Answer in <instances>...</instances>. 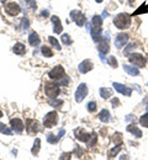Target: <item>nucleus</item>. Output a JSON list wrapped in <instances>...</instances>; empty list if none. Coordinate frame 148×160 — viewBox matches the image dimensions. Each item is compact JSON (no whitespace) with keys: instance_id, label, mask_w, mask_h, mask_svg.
Wrapping results in <instances>:
<instances>
[{"instance_id":"f257e3e1","label":"nucleus","mask_w":148,"mask_h":160,"mask_svg":"<svg viewBox=\"0 0 148 160\" xmlns=\"http://www.w3.org/2000/svg\"><path fill=\"white\" fill-rule=\"evenodd\" d=\"M103 19L100 16H94L93 20H91V37L94 42H99V41L103 38L101 33H103Z\"/></svg>"},{"instance_id":"f03ea898","label":"nucleus","mask_w":148,"mask_h":160,"mask_svg":"<svg viewBox=\"0 0 148 160\" xmlns=\"http://www.w3.org/2000/svg\"><path fill=\"white\" fill-rule=\"evenodd\" d=\"M114 25L119 28V30H126L131 26V16L128 14H119L115 19H114Z\"/></svg>"},{"instance_id":"7ed1b4c3","label":"nucleus","mask_w":148,"mask_h":160,"mask_svg":"<svg viewBox=\"0 0 148 160\" xmlns=\"http://www.w3.org/2000/svg\"><path fill=\"white\" fill-rule=\"evenodd\" d=\"M57 121H58V115L56 111H51L48 112L44 118H43V126L47 127V128H52L54 124H57Z\"/></svg>"},{"instance_id":"20e7f679","label":"nucleus","mask_w":148,"mask_h":160,"mask_svg":"<svg viewBox=\"0 0 148 160\" xmlns=\"http://www.w3.org/2000/svg\"><path fill=\"white\" fill-rule=\"evenodd\" d=\"M130 63L137 68H143L146 65V58L140 53H133L130 56Z\"/></svg>"},{"instance_id":"39448f33","label":"nucleus","mask_w":148,"mask_h":160,"mask_svg":"<svg viewBox=\"0 0 148 160\" xmlns=\"http://www.w3.org/2000/svg\"><path fill=\"white\" fill-rule=\"evenodd\" d=\"M70 18H72V20L74 21L79 27H82L85 23V15L82 11L72 10V11H70Z\"/></svg>"},{"instance_id":"423d86ee","label":"nucleus","mask_w":148,"mask_h":160,"mask_svg":"<svg viewBox=\"0 0 148 160\" xmlns=\"http://www.w3.org/2000/svg\"><path fill=\"white\" fill-rule=\"evenodd\" d=\"M64 68L62 65H57V67H54L49 73H48V77L51 78L52 80H59L62 79L64 77Z\"/></svg>"},{"instance_id":"0eeeda50","label":"nucleus","mask_w":148,"mask_h":160,"mask_svg":"<svg viewBox=\"0 0 148 160\" xmlns=\"http://www.w3.org/2000/svg\"><path fill=\"white\" fill-rule=\"evenodd\" d=\"M88 95V86H86V84H80L79 86H78V89H77V91H75V95H74V98H75V101L77 102H82V101L84 100V98Z\"/></svg>"},{"instance_id":"6e6552de","label":"nucleus","mask_w":148,"mask_h":160,"mask_svg":"<svg viewBox=\"0 0 148 160\" xmlns=\"http://www.w3.org/2000/svg\"><path fill=\"white\" fill-rule=\"evenodd\" d=\"M59 88L58 85H51V84H47L44 86V92L46 95L49 98V99H53V98H57L59 95Z\"/></svg>"},{"instance_id":"1a4fd4ad","label":"nucleus","mask_w":148,"mask_h":160,"mask_svg":"<svg viewBox=\"0 0 148 160\" xmlns=\"http://www.w3.org/2000/svg\"><path fill=\"white\" fill-rule=\"evenodd\" d=\"M5 10H6V12H8L10 16H16V15L20 14L21 8H20V5H19L18 2H9V4L5 6Z\"/></svg>"},{"instance_id":"9d476101","label":"nucleus","mask_w":148,"mask_h":160,"mask_svg":"<svg viewBox=\"0 0 148 160\" xmlns=\"http://www.w3.org/2000/svg\"><path fill=\"white\" fill-rule=\"evenodd\" d=\"M96 46H98V49L100 53H104L106 54L109 51H110V46H109V33H106V38H101L99 42H96Z\"/></svg>"},{"instance_id":"9b49d317","label":"nucleus","mask_w":148,"mask_h":160,"mask_svg":"<svg viewBox=\"0 0 148 160\" xmlns=\"http://www.w3.org/2000/svg\"><path fill=\"white\" fill-rule=\"evenodd\" d=\"M112 86L115 88V90L117 92H120V94H122L125 96H131V94H132V89L131 88H127L126 85H122L120 82H114Z\"/></svg>"},{"instance_id":"f8f14e48","label":"nucleus","mask_w":148,"mask_h":160,"mask_svg":"<svg viewBox=\"0 0 148 160\" xmlns=\"http://www.w3.org/2000/svg\"><path fill=\"white\" fill-rule=\"evenodd\" d=\"M26 128H27V132H28V133L35 134V133H37V132L40 131V124H38L37 121L27 120L26 121Z\"/></svg>"},{"instance_id":"ddd939ff","label":"nucleus","mask_w":148,"mask_h":160,"mask_svg":"<svg viewBox=\"0 0 148 160\" xmlns=\"http://www.w3.org/2000/svg\"><path fill=\"white\" fill-rule=\"evenodd\" d=\"M128 42V35L127 33H119L115 38V46L116 48H122Z\"/></svg>"},{"instance_id":"4468645a","label":"nucleus","mask_w":148,"mask_h":160,"mask_svg":"<svg viewBox=\"0 0 148 160\" xmlns=\"http://www.w3.org/2000/svg\"><path fill=\"white\" fill-rule=\"evenodd\" d=\"M93 68H94V64H93L91 60H89V59H85L84 62H82V63L79 64V72H80L82 74H86V73L90 72Z\"/></svg>"},{"instance_id":"2eb2a0df","label":"nucleus","mask_w":148,"mask_h":160,"mask_svg":"<svg viewBox=\"0 0 148 160\" xmlns=\"http://www.w3.org/2000/svg\"><path fill=\"white\" fill-rule=\"evenodd\" d=\"M74 134H75V137H77V139L80 140V142H88V140L90 139V137H91V134H89V133H86L84 132L82 128H78V129H75V132H74Z\"/></svg>"},{"instance_id":"dca6fc26","label":"nucleus","mask_w":148,"mask_h":160,"mask_svg":"<svg viewBox=\"0 0 148 160\" xmlns=\"http://www.w3.org/2000/svg\"><path fill=\"white\" fill-rule=\"evenodd\" d=\"M51 21L53 23V31H54V33H61L62 30H63V26H62V22L59 20V18L58 16H52Z\"/></svg>"},{"instance_id":"f3484780","label":"nucleus","mask_w":148,"mask_h":160,"mask_svg":"<svg viewBox=\"0 0 148 160\" xmlns=\"http://www.w3.org/2000/svg\"><path fill=\"white\" fill-rule=\"evenodd\" d=\"M10 124L15 129V132H18V133H21L23 131V123H22V121L20 118H13L10 121Z\"/></svg>"},{"instance_id":"a211bd4d","label":"nucleus","mask_w":148,"mask_h":160,"mask_svg":"<svg viewBox=\"0 0 148 160\" xmlns=\"http://www.w3.org/2000/svg\"><path fill=\"white\" fill-rule=\"evenodd\" d=\"M127 131H128L130 133H132L133 137H136V138H141V137H142V132H141V129L137 128L135 124H128V126H127Z\"/></svg>"},{"instance_id":"6ab92c4d","label":"nucleus","mask_w":148,"mask_h":160,"mask_svg":"<svg viewBox=\"0 0 148 160\" xmlns=\"http://www.w3.org/2000/svg\"><path fill=\"white\" fill-rule=\"evenodd\" d=\"M124 70L126 72L127 74H130V75H132V77H137V75H140V70H138V68H136V65H133V67H131V65H124Z\"/></svg>"},{"instance_id":"aec40b11","label":"nucleus","mask_w":148,"mask_h":160,"mask_svg":"<svg viewBox=\"0 0 148 160\" xmlns=\"http://www.w3.org/2000/svg\"><path fill=\"white\" fill-rule=\"evenodd\" d=\"M28 42H30V44L32 46V47H36V46H38L40 44V37H38V35L36 33V32H32V33H30V36H28Z\"/></svg>"},{"instance_id":"412c9836","label":"nucleus","mask_w":148,"mask_h":160,"mask_svg":"<svg viewBox=\"0 0 148 160\" xmlns=\"http://www.w3.org/2000/svg\"><path fill=\"white\" fill-rule=\"evenodd\" d=\"M13 51H14V53H15V54L22 56V54L26 52V47H25V44H22V43H16V44L14 46Z\"/></svg>"},{"instance_id":"4be33fe9","label":"nucleus","mask_w":148,"mask_h":160,"mask_svg":"<svg viewBox=\"0 0 148 160\" xmlns=\"http://www.w3.org/2000/svg\"><path fill=\"white\" fill-rule=\"evenodd\" d=\"M111 116H110V112L107 111V110H101L100 111V113H99V120L101 121V122H104V123H107V122H110V118Z\"/></svg>"},{"instance_id":"5701e85b","label":"nucleus","mask_w":148,"mask_h":160,"mask_svg":"<svg viewBox=\"0 0 148 160\" xmlns=\"http://www.w3.org/2000/svg\"><path fill=\"white\" fill-rule=\"evenodd\" d=\"M40 148H41V139H40V138H36V139H35V143H33V147H32V149H31V153H32L33 155H37L38 152H40Z\"/></svg>"},{"instance_id":"b1692460","label":"nucleus","mask_w":148,"mask_h":160,"mask_svg":"<svg viewBox=\"0 0 148 160\" xmlns=\"http://www.w3.org/2000/svg\"><path fill=\"white\" fill-rule=\"evenodd\" d=\"M111 94H112V91L110 90V89H107V88H101L100 89V96L103 98V99H109V98H111Z\"/></svg>"},{"instance_id":"393cba45","label":"nucleus","mask_w":148,"mask_h":160,"mask_svg":"<svg viewBox=\"0 0 148 160\" xmlns=\"http://www.w3.org/2000/svg\"><path fill=\"white\" fill-rule=\"evenodd\" d=\"M121 147H122L121 144H117V147H115L114 149H111V150L109 152V154H107V155H109V158L111 159V158H114V157H116V155H117V153H119V152L121 150Z\"/></svg>"},{"instance_id":"a878e982","label":"nucleus","mask_w":148,"mask_h":160,"mask_svg":"<svg viewBox=\"0 0 148 160\" xmlns=\"http://www.w3.org/2000/svg\"><path fill=\"white\" fill-rule=\"evenodd\" d=\"M41 52H42V54L44 57H52L53 56V52L51 51V48H48V47H46V46H43L42 48H41Z\"/></svg>"},{"instance_id":"bb28decb","label":"nucleus","mask_w":148,"mask_h":160,"mask_svg":"<svg viewBox=\"0 0 148 160\" xmlns=\"http://www.w3.org/2000/svg\"><path fill=\"white\" fill-rule=\"evenodd\" d=\"M48 103H49L51 106H53V107H61V106L63 105V101L56 100V98H53V99H51V100L48 101Z\"/></svg>"},{"instance_id":"cd10ccee","label":"nucleus","mask_w":148,"mask_h":160,"mask_svg":"<svg viewBox=\"0 0 148 160\" xmlns=\"http://www.w3.org/2000/svg\"><path fill=\"white\" fill-rule=\"evenodd\" d=\"M0 132L4 133V134H6V136H11V134H13L11 129H9L4 123H0Z\"/></svg>"},{"instance_id":"c85d7f7f","label":"nucleus","mask_w":148,"mask_h":160,"mask_svg":"<svg viewBox=\"0 0 148 160\" xmlns=\"http://www.w3.org/2000/svg\"><path fill=\"white\" fill-rule=\"evenodd\" d=\"M59 139H61V137H59V136L48 134V137H47V142H48V143H51V144H56Z\"/></svg>"},{"instance_id":"c756f323","label":"nucleus","mask_w":148,"mask_h":160,"mask_svg":"<svg viewBox=\"0 0 148 160\" xmlns=\"http://www.w3.org/2000/svg\"><path fill=\"white\" fill-rule=\"evenodd\" d=\"M61 40H62V43H63V44H65V46H69V44H72V42H73V41L70 40L69 35H67V33H64V35H62Z\"/></svg>"},{"instance_id":"7c9ffc66","label":"nucleus","mask_w":148,"mask_h":160,"mask_svg":"<svg viewBox=\"0 0 148 160\" xmlns=\"http://www.w3.org/2000/svg\"><path fill=\"white\" fill-rule=\"evenodd\" d=\"M48 38H49L51 44H52V46H53V47H54L57 51H61V49H62V48H61V46H59V43H58V41L56 40L54 37H52V36H51V37H48Z\"/></svg>"},{"instance_id":"2f4dec72","label":"nucleus","mask_w":148,"mask_h":160,"mask_svg":"<svg viewBox=\"0 0 148 160\" xmlns=\"http://www.w3.org/2000/svg\"><path fill=\"white\" fill-rule=\"evenodd\" d=\"M136 47H137V44H136V43H130V44L127 46L126 49L124 51V54L128 56V54H130V53H131V52H132V51H133V49H135Z\"/></svg>"},{"instance_id":"473e14b6","label":"nucleus","mask_w":148,"mask_h":160,"mask_svg":"<svg viewBox=\"0 0 148 160\" xmlns=\"http://www.w3.org/2000/svg\"><path fill=\"white\" fill-rule=\"evenodd\" d=\"M96 143V134L95 133H93L91 134V137H90V139L86 142V145L89 147V148H93V145Z\"/></svg>"},{"instance_id":"72a5a7b5","label":"nucleus","mask_w":148,"mask_h":160,"mask_svg":"<svg viewBox=\"0 0 148 160\" xmlns=\"http://www.w3.org/2000/svg\"><path fill=\"white\" fill-rule=\"evenodd\" d=\"M140 123H141V126H143V127L148 128V112L140 118Z\"/></svg>"},{"instance_id":"f704fd0d","label":"nucleus","mask_w":148,"mask_h":160,"mask_svg":"<svg viewBox=\"0 0 148 160\" xmlns=\"http://www.w3.org/2000/svg\"><path fill=\"white\" fill-rule=\"evenodd\" d=\"M107 63L112 67V68H117V60H116V58L114 57V56H111V57H109V59H107Z\"/></svg>"},{"instance_id":"c9c22d12","label":"nucleus","mask_w":148,"mask_h":160,"mask_svg":"<svg viewBox=\"0 0 148 160\" xmlns=\"http://www.w3.org/2000/svg\"><path fill=\"white\" fill-rule=\"evenodd\" d=\"M114 143L116 144H122V138H121V133H115L114 134Z\"/></svg>"},{"instance_id":"e433bc0d","label":"nucleus","mask_w":148,"mask_h":160,"mask_svg":"<svg viewBox=\"0 0 148 160\" xmlns=\"http://www.w3.org/2000/svg\"><path fill=\"white\" fill-rule=\"evenodd\" d=\"M88 111L89 112H95L96 111V103L94 101H91V102L88 103Z\"/></svg>"},{"instance_id":"4c0bfd02","label":"nucleus","mask_w":148,"mask_h":160,"mask_svg":"<svg viewBox=\"0 0 148 160\" xmlns=\"http://www.w3.org/2000/svg\"><path fill=\"white\" fill-rule=\"evenodd\" d=\"M146 9H148V4L147 5H142V6H140V10L135 11L133 15H138V14H141V12H147L148 10H146Z\"/></svg>"},{"instance_id":"58836bf2","label":"nucleus","mask_w":148,"mask_h":160,"mask_svg":"<svg viewBox=\"0 0 148 160\" xmlns=\"http://www.w3.org/2000/svg\"><path fill=\"white\" fill-rule=\"evenodd\" d=\"M28 26H30L28 20H27L26 18H23V19H22V28H23V30H27V28H28Z\"/></svg>"},{"instance_id":"ea45409f","label":"nucleus","mask_w":148,"mask_h":160,"mask_svg":"<svg viewBox=\"0 0 148 160\" xmlns=\"http://www.w3.org/2000/svg\"><path fill=\"white\" fill-rule=\"evenodd\" d=\"M26 2H27V5L31 8V9H36V2H35V0H25Z\"/></svg>"},{"instance_id":"a19ab883","label":"nucleus","mask_w":148,"mask_h":160,"mask_svg":"<svg viewBox=\"0 0 148 160\" xmlns=\"http://www.w3.org/2000/svg\"><path fill=\"white\" fill-rule=\"evenodd\" d=\"M119 105H120L119 99H117V98H114V100H112V106H114V107H117Z\"/></svg>"},{"instance_id":"79ce46f5","label":"nucleus","mask_w":148,"mask_h":160,"mask_svg":"<svg viewBox=\"0 0 148 160\" xmlns=\"http://www.w3.org/2000/svg\"><path fill=\"white\" fill-rule=\"evenodd\" d=\"M61 159H70V153H65V154H62Z\"/></svg>"},{"instance_id":"37998d69","label":"nucleus","mask_w":148,"mask_h":160,"mask_svg":"<svg viewBox=\"0 0 148 160\" xmlns=\"http://www.w3.org/2000/svg\"><path fill=\"white\" fill-rule=\"evenodd\" d=\"M41 15H42V16H48L49 14H48V11H47V10H43L42 12H41Z\"/></svg>"},{"instance_id":"c03bdc74","label":"nucleus","mask_w":148,"mask_h":160,"mask_svg":"<svg viewBox=\"0 0 148 160\" xmlns=\"http://www.w3.org/2000/svg\"><path fill=\"white\" fill-rule=\"evenodd\" d=\"M107 16H109V12H107V11H104V12H103V18H107Z\"/></svg>"},{"instance_id":"a18cd8bd","label":"nucleus","mask_w":148,"mask_h":160,"mask_svg":"<svg viewBox=\"0 0 148 160\" xmlns=\"http://www.w3.org/2000/svg\"><path fill=\"white\" fill-rule=\"evenodd\" d=\"M1 117H3V112L0 111V118H1Z\"/></svg>"},{"instance_id":"49530a36","label":"nucleus","mask_w":148,"mask_h":160,"mask_svg":"<svg viewBox=\"0 0 148 160\" xmlns=\"http://www.w3.org/2000/svg\"><path fill=\"white\" fill-rule=\"evenodd\" d=\"M95 1H96V2H101L103 0H95Z\"/></svg>"},{"instance_id":"de8ad7c7","label":"nucleus","mask_w":148,"mask_h":160,"mask_svg":"<svg viewBox=\"0 0 148 160\" xmlns=\"http://www.w3.org/2000/svg\"><path fill=\"white\" fill-rule=\"evenodd\" d=\"M0 1H3V2H5V1H6V0H0Z\"/></svg>"},{"instance_id":"09e8293b","label":"nucleus","mask_w":148,"mask_h":160,"mask_svg":"<svg viewBox=\"0 0 148 160\" xmlns=\"http://www.w3.org/2000/svg\"><path fill=\"white\" fill-rule=\"evenodd\" d=\"M147 85H148V84H147Z\"/></svg>"}]
</instances>
